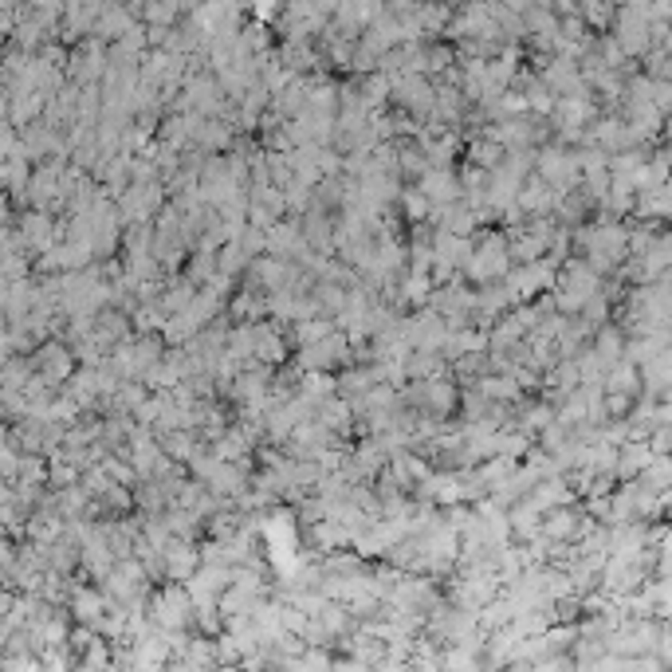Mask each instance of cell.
Returning <instances> with one entry per match:
<instances>
[{
    "label": "cell",
    "instance_id": "16",
    "mask_svg": "<svg viewBox=\"0 0 672 672\" xmlns=\"http://www.w3.org/2000/svg\"><path fill=\"white\" fill-rule=\"evenodd\" d=\"M252 354L264 358V362H284V334L256 322L252 327Z\"/></svg>",
    "mask_w": 672,
    "mask_h": 672
},
{
    "label": "cell",
    "instance_id": "15",
    "mask_svg": "<svg viewBox=\"0 0 672 672\" xmlns=\"http://www.w3.org/2000/svg\"><path fill=\"white\" fill-rule=\"evenodd\" d=\"M161 555H166V574H169V578H193L197 555L189 550V543H181V539H169V543L161 547Z\"/></svg>",
    "mask_w": 672,
    "mask_h": 672
},
{
    "label": "cell",
    "instance_id": "5",
    "mask_svg": "<svg viewBox=\"0 0 672 672\" xmlns=\"http://www.w3.org/2000/svg\"><path fill=\"white\" fill-rule=\"evenodd\" d=\"M114 374L118 377H142L158 366V342L154 339H126L114 346V358H111Z\"/></svg>",
    "mask_w": 672,
    "mask_h": 672
},
{
    "label": "cell",
    "instance_id": "11",
    "mask_svg": "<svg viewBox=\"0 0 672 672\" xmlns=\"http://www.w3.org/2000/svg\"><path fill=\"white\" fill-rule=\"evenodd\" d=\"M421 189H425V197L432 204H452L460 201V177H452V169H425L421 173Z\"/></svg>",
    "mask_w": 672,
    "mask_h": 672
},
{
    "label": "cell",
    "instance_id": "18",
    "mask_svg": "<svg viewBox=\"0 0 672 672\" xmlns=\"http://www.w3.org/2000/svg\"><path fill=\"white\" fill-rule=\"evenodd\" d=\"M649 464H653V449H649L645 440H633L617 452V476H637V472H645Z\"/></svg>",
    "mask_w": 672,
    "mask_h": 672
},
{
    "label": "cell",
    "instance_id": "25",
    "mask_svg": "<svg viewBox=\"0 0 672 672\" xmlns=\"http://www.w3.org/2000/svg\"><path fill=\"white\" fill-rule=\"evenodd\" d=\"M602 405H605V413H610L613 421H622V417L633 409V397H630V394H610V397L602 401Z\"/></svg>",
    "mask_w": 672,
    "mask_h": 672
},
{
    "label": "cell",
    "instance_id": "20",
    "mask_svg": "<svg viewBox=\"0 0 672 672\" xmlns=\"http://www.w3.org/2000/svg\"><path fill=\"white\" fill-rule=\"evenodd\" d=\"M24 244L36 248V252H43V248L56 244V232H51V221L43 213H28L24 216Z\"/></svg>",
    "mask_w": 672,
    "mask_h": 672
},
{
    "label": "cell",
    "instance_id": "17",
    "mask_svg": "<svg viewBox=\"0 0 672 672\" xmlns=\"http://www.w3.org/2000/svg\"><path fill=\"white\" fill-rule=\"evenodd\" d=\"M413 401H417V405H425L429 413H449L452 386H444V382H421V386H413Z\"/></svg>",
    "mask_w": 672,
    "mask_h": 672
},
{
    "label": "cell",
    "instance_id": "8",
    "mask_svg": "<svg viewBox=\"0 0 672 672\" xmlns=\"http://www.w3.org/2000/svg\"><path fill=\"white\" fill-rule=\"evenodd\" d=\"M346 354H350V342H346L339 331H331L327 339L311 342L307 350H303V366H311V370H334V366L346 362Z\"/></svg>",
    "mask_w": 672,
    "mask_h": 672
},
{
    "label": "cell",
    "instance_id": "4",
    "mask_svg": "<svg viewBox=\"0 0 672 672\" xmlns=\"http://www.w3.org/2000/svg\"><path fill=\"white\" fill-rule=\"evenodd\" d=\"M598 295V268L594 264H570L558 279V307L562 311H582L586 303Z\"/></svg>",
    "mask_w": 672,
    "mask_h": 672
},
{
    "label": "cell",
    "instance_id": "23",
    "mask_svg": "<svg viewBox=\"0 0 672 672\" xmlns=\"http://www.w3.org/2000/svg\"><path fill=\"white\" fill-rule=\"evenodd\" d=\"M401 209H405L413 221H421V216H429L432 213V201L425 197V189H409V193H401Z\"/></svg>",
    "mask_w": 672,
    "mask_h": 672
},
{
    "label": "cell",
    "instance_id": "7",
    "mask_svg": "<svg viewBox=\"0 0 672 672\" xmlns=\"http://www.w3.org/2000/svg\"><path fill=\"white\" fill-rule=\"evenodd\" d=\"M146 578L150 570L138 567V562H114V570L106 574V590H111L114 602H138L146 594Z\"/></svg>",
    "mask_w": 672,
    "mask_h": 672
},
{
    "label": "cell",
    "instance_id": "6",
    "mask_svg": "<svg viewBox=\"0 0 672 672\" xmlns=\"http://www.w3.org/2000/svg\"><path fill=\"white\" fill-rule=\"evenodd\" d=\"M539 177L550 181L558 193H567L578 186V177H582V158L567 154V150H543V154H539Z\"/></svg>",
    "mask_w": 672,
    "mask_h": 672
},
{
    "label": "cell",
    "instance_id": "12",
    "mask_svg": "<svg viewBox=\"0 0 672 672\" xmlns=\"http://www.w3.org/2000/svg\"><path fill=\"white\" fill-rule=\"evenodd\" d=\"M637 264H641V268H633V279H660L665 272H672V236L653 241Z\"/></svg>",
    "mask_w": 672,
    "mask_h": 672
},
{
    "label": "cell",
    "instance_id": "2",
    "mask_svg": "<svg viewBox=\"0 0 672 672\" xmlns=\"http://www.w3.org/2000/svg\"><path fill=\"white\" fill-rule=\"evenodd\" d=\"M154 625L158 630H169V633H177V630H186V625L197 617V605H193V590L186 586H166V590H158L154 594Z\"/></svg>",
    "mask_w": 672,
    "mask_h": 672
},
{
    "label": "cell",
    "instance_id": "9",
    "mask_svg": "<svg viewBox=\"0 0 672 672\" xmlns=\"http://www.w3.org/2000/svg\"><path fill=\"white\" fill-rule=\"evenodd\" d=\"M32 366H36V374L48 386H59L63 377L71 374V350H68V346H59V342H48V346H40V350H36Z\"/></svg>",
    "mask_w": 672,
    "mask_h": 672
},
{
    "label": "cell",
    "instance_id": "24",
    "mask_svg": "<svg viewBox=\"0 0 672 672\" xmlns=\"http://www.w3.org/2000/svg\"><path fill=\"white\" fill-rule=\"evenodd\" d=\"M193 449L197 444H193L189 432H166V452L173 460H193Z\"/></svg>",
    "mask_w": 672,
    "mask_h": 672
},
{
    "label": "cell",
    "instance_id": "19",
    "mask_svg": "<svg viewBox=\"0 0 672 672\" xmlns=\"http://www.w3.org/2000/svg\"><path fill=\"white\" fill-rule=\"evenodd\" d=\"M75 610H79V617L86 625L103 630V617H106V610H111V602H106L103 594H95V590H75Z\"/></svg>",
    "mask_w": 672,
    "mask_h": 672
},
{
    "label": "cell",
    "instance_id": "14",
    "mask_svg": "<svg viewBox=\"0 0 672 672\" xmlns=\"http://www.w3.org/2000/svg\"><path fill=\"white\" fill-rule=\"evenodd\" d=\"M543 535L550 539V543L574 539V535H578V512H567V504H562V507H550V512H543Z\"/></svg>",
    "mask_w": 672,
    "mask_h": 672
},
{
    "label": "cell",
    "instance_id": "13",
    "mask_svg": "<svg viewBox=\"0 0 672 672\" xmlns=\"http://www.w3.org/2000/svg\"><path fill=\"white\" fill-rule=\"evenodd\" d=\"M158 201H161V189L154 186V181H134L123 197V216L126 221H142V216H150L158 209Z\"/></svg>",
    "mask_w": 672,
    "mask_h": 672
},
{
    "label": "cell",
    "instance_id": "3",
    "mask_svg": "<svg viewBox=\"0 0 672 672\" xmlns=\"http://www.w3.org/2000/svg\"><path fill=\"white\" fill-rule=\"evenodd\" d=\"M582 248H586L590 264L598 272H605V268H613L617 259H625V252H630V232L617 229V224H598V229H590L582 236Z\"/></svg>",
    "mask_w": 672,
    "mask_h": 672
},
{
    "label": "cell",
    "instance_id": "22",
    "mask_svg": "<svg viewBox=\"0 0 672 672\" xmlns=\"http://www.w3.org/2000/svg\"><path fill=\"white\" fill-rule=\"evenodd\" d=\"M594 142H598L602 150H625L633 142V126H622V123H605L594 130Z\"/></svg>",
    "mask_w": 672,
    "mask_h": 672
},
{
    "label": "cell",
    "instance_id": "10",
    "mask_svg": "<svg viewBox=\"0 0 672 672\" xmlns=\"http://www.w3.org/2000/svg\"><path fill=\"white\" fill-rule=\"evenodd\" d=\"M550 241H555V236H550V224L539 221V224H531V229H519L507 244H512V256H519L523 264H531V259H543Z\"/></svg>",
    "mask_w": 672,
    "mask_h": 672
},
{
    "label": "cell",
    "instance_id": "1",
    "mask_svg": "<svg viewBox=\"0 0 672 672\" xmlns=\"http://www.w3.org/2000/svg\"><path fill=\"white\" fill-rule=\"evenodd\" d=\"M507 256H512V244H507L500 232H492V236H484L480 244H472V256H468V264H464V272H468L476 284H495V279H504V272H507Z\"/></svg>",
    "mask_w": 672,
    "mask_h": 672
},
{
    "label": "cell",
    "instance_id": "21",
    "mask_svg": "<svg viewBox=\"0 0 672 672\" xmlns=\"http://www.w3.org/2000/svg\"><path fill=\"white\" fill-rule=\"evenodd\" d=\"M264 244L272 248V252H284V256H295L299 248H303V236L299 229H291V224H272L264 236Z\"/></svg>",
    "mask_w": 672,
    "mask_h": 672
}]
</instances>
